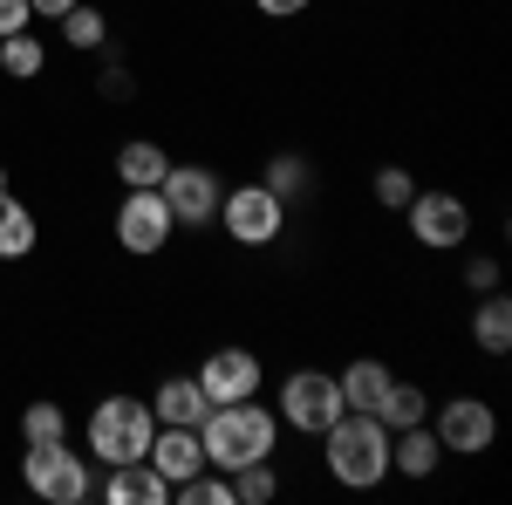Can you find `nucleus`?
<instances>
[{
    "label": "nucleus",
    "instance_id": "nucleus-1",
    "mask_svg": "<svg viewBox=\"0 0 512 505\" xmlns=\"http://www.w3.org/2000/svg\"><path fill=\"white\" fill-rule=\"evenodd\" d=\"M198 451H205V465L212 471H246L260 465V458H274L280 451V417L260 403V396H239V403H212L205 410V424H198Z\"/></svg>",
    "mask_w": 512,
    "mask_h": 505
},
{
    "label": "nucleus",
    "instance_id": "nucleus-2",
    "mask_svg": "<svg viewBox=\"0 0 512 505\" xmlns=\"http://www.w3.org/2000/svg\"><path fill=\"white\" fill-rule=\"evenodd\" d=\"M321 465L349 492H376L390 478V424L369 417V410H342L335 424L321 430Z\"/></svg>",
    "mask_w": 512,
    "mask_h": 505
},
{
    "label": "nucleus",
    "instance_id": "nucleus-3",
    "mask_svg": "<svg viewBox=\"0 0 512 505\" xmlns=\"http://www.w3.org/2000/svg\"><path fill=\"white\" fill-rule=\"evenodd\" d=\"M151 437H158L151 403L117 389V396H103V403L89 410V465H137V458L151 451Z\"/></svg>",
    "mask_w": 512,
    "mask_h": 505
},
{
    "label": "nucleus",
    "instance_id": "nucleus-4",
    "mask_svg": "<svg viewBox=\"0 0 512 505\" xmlns=\"http://www.w3.org/2000/svg\"><path fill=\"white\" fill-rule=\"evenodd\" d=\"M342 410H349V403H342V383H335V369H287V376H280V403H274L280 430L321 437V430L335 424Z\"/></svg>",
    "mask_w": 512,
    "mask_h": 505
},
{
    "label": "nucleus",
    "instance_id": "nucleus-5",
    "mask_svg": "<svg viewBox=\"0 0 512 505\" xmlns=\"http://www.w3.org/2000/svg\"><path fill=\"white\" fill-rule=\"evenodd\" d=\"M21 485L48 505H89L96 499V478H89V458L69 451V437L62 444H28V458H21Z\"/></svg>",
    "mask_w": 512,
    "mask_h": 505
},
{
    "label": "nucleus",
    "instance_id": "nucleus-6",
    "mask_svg": "<svg viewBox=\"0 0 512 505\" xmlns=\"http://www.w3.org/2000/svg\"><path fill=\"white\" fill-rule=\"evenodd\" d=\"M212 226L233 239V246L260 253V246H274V239L287 233V205H280L267 185H226V198H219V219H212Z\"/></svg>",
    "mask_w": 512,
    "mask_h": 505
},
{
    "label": "nucleus",
    "instance_id": "nucleus-7",
    "mask_svg": "<svg viewBox=\"0 0 512 505\" xmlns=\"http://www.w3.org/2000/svg\"><path fill=\"white\" fill-rule=\"evenodd\" d=\"M403 226L424 253H458V246H472V205L458 192H444V185H431V192H410Z\"/></svg>",
    "mask_w": 512,
    "mask_h": 505
},
{
    "label": "nucleus",
    "instance_id": "nucleus-8",
    "mask_svg": "<svg viewBox=\"0 0 512 505\" xmlns=\"http://www.w3.org/2000/svg\"><path fill=\"white\" fill-rule=\"evenodd\" d=\"M437 417V444H444V458H485L492 451V437H499V410L485 403V396H472V389H458V396H444V403H431Z\"/></svg>",
    "mask_w": 512,
    "mask_h": 505
},
{
    "label": "nucleus",
    "instance_id": "nucleus-9",
    "mask_svg": "<svg viewBox=\"0 0 512 505\" xmlns=\"http://www.w3.org/2000/svg\"><path fill=\"white\" fill-rule=\"evenodd\" d=\"M110 233H117L123 253L158 260L164 246H171V233H178V219H171L164 192H123V198H117V219H110Z\"/></svg>",
    "mask_w": 512,
    "mask_h": 505
},
{
    "label": "nucleus",
    "instance_id": "nucleus-10",
    "mask_svg": "<svg viewBox=\"0 0 512 505\" xmlns=\"http://www.w3.org/2000/svg\"><path fill=\"white\" fill-rule=\"evenodd\" d=\"M158 192H164V205H171V219H178V226H198V233H205V226L219 219L226 178H219L212 164H171Z\"/></svg>",
    "mask_w": 512,
    "mask_h": 505
},
{
    "label": "nucleus",
    "instance_id": "nucleus-11",
    "mask_svg": "<svg viewBox=\"0 0 512 505\" xmlns=\"http://www.w3.org/2000/svg\"><path fill=\"white\" fill-rule=\"evenodd\" d=\"M260 383H267L260 349L226 342V349H212L205 362H198V389H205V403H239V396H260Z\"/></svg>",
    "mask_w": 512,
    "mask_h": 505
},
{
    "label": "nucleus",
    "instance_id": "nucleus-12",
    "mask_svg": "<svg viewBox=\"0 0 512 505\" xmlns=\"http://www.w3.org/2000/svg\"><path fill=\"white\" fill-rule=\"evenodd\" d=\"M110 478L96 485V499L103 505H171V478L151 471V458H137V465H103Z\"/></svg>",
    "mask_w": 512,
    "mask_h": 505
},
{
    "label": "nucleus",
    "instance_id": "nucleus-13",
    "mask_svg": "<svg viewBox=\"0 0 512 505\" xmlns=\"http://www.w3.org/2000/svg\"><path fill=\"white\" fill-rule=\"evenodd\" d=\"M151 471H164L171 485H185L192 471H205V451H198V430H185V424H158V437H151Z\"/></svg>",
    "mask_w": 512,
    "mask_h": 505
},
{
    "label": "nucleus",
    "instance_id": "nucleus-14",
    "mask_svg": "<svg viewBox=\"0 0 512 505\" xmlns=\"http://www.w3.org/2000/svg\"><path fill=\"white\" fill-rule=\"evenodd\" d=\"M437 465H444V444H437L431 424L390 430V478H431Z\"/></svg>",
    "mask_w": 512,
    "mask_h": 505
},
{
    "label": "nucleus",
    "instance_id": "nucleus-15",
    "mask_svg": "<svg viewBox=\"0 0 512 505\" xmlns=\"http://www.w3.org/2000/svg\"><path fill=\"white\" fill-rule=\"evenodd\" d=\"M205 389H198V376H164L158 389H151V417L158 424H185V430H198L205 424Z\"/></svg>",
    "mask_w": 512,
    "mask_h": 505
},
{
    "label": "nucleus",
    "instance_id": "nucleus-16",
    "mask_svg": "<svg viewBox=\"0 0 512 505\" xmlns=\"http://www.w3.org/2000/svg\"><path fill=\"white\" fill-rule=\"evenodd\" d=\"M335 383H342V403H349V410H369V417H376L396 376H390V362H376V355H355L349 369H335Z\"/></svg>",
    "mask_w": 512,
    "mask_h": 505
},
{
    "label": "nucleus",
    "instance_id": "nucleus-17",
    "mask_svg": "<svg viewBox=\"0 0 512 505\" xmlns=\"http://www.w3.org/2000/svg\"><path fill=\"white\" fill-rule=\"evenodd\" d=\"M164 171H171V157H164V144H151V137H130L117 151V185H130V192H158Z\"/></svg>",
    "mask_w": 512,
    "mask_h": 505
},
{
    "label": "nucleus",
    "instance_id": "nucleus-18",
    "mask_svg": "<svg viewBox=\"0 0 512 505\" xmlns=\"http://www.w3.org/2000/svg\"><path fill=\"white\" fill-rule=\"evenodd\" d=\"M260 185H267L280 205H301V198L315 192V164H308L301 151H274V157H267V171H260Z\"/></svg>",
    "mask_w": 512,
    "mask_h": 505
},
{
    "label": "nucleus",
    "instance_id": "nucleus-19",
    "mask_svg": "<svg viewBox=\"0 0 512 505\" xmlns=\"http://www.w3.org/2000/svg\"><path fill=\"white\" fill-rule=\"evenodd\" d=\"M472 342H478V355H506L512 349V301L499 294V287L472 308Z\"/></svg>",
    "mask_w": 512,
    "mask_h": 505
},
{
    "label": "nucleus",
    "instance_id": "nucleus-20",
    "mask_svg": "<svg viewBox=\"0 0 512 505\" xmlns=\"http://www.w3.org/2000/svg\"><path fill=\"white\" fill-rule=\"evenodd\" d=\"M35 239H41L35 205H21L14 192H0V260H28V253H35Z\"/></svg>",
    "mask_w": 512,
    "mask_h": 505
},
{
    "label": "nucleus",
    "instance_id": "nucleus-21",
    "mask_svg": "<svg viewBox=\"0 0 512 505\" xmlns=\"http://www.w3.org/2000/svg\"><path fill=\"white\" fill-rule=\"evenodd\" d=\"M0 76H14V82L48 76V48H41L35 28H21V35H7V41H0Z\"/></svg>",
    "mask_w": 512,
    "mask_h": 505
},
{
    "label": "nucleus",
    "instance_id": "nucleus-22",
    "mask_svg": "<svg viewBox=\"0 0 512 505\" xmlns=\"http://www.w3.org/2000/svg\"><path fill=\"white\" fill-rule=\"evenodd\" d=\"M390 430H410V424H431V389L424 383H390L383 410H376Z\"/></svg>",
    "mask_w": 512,
    "mask_h": 505
},
{
    "label": "nucleus",
    "instance_id": "nucleus-23",
    "mask_svg": "<svg viewBox=\"0 0 512 505\" xmlns=\"http://www.w3.org/2000/svg\"><path fill=\"white\" fill-rule=\"evenodd\" d=\"M62 41H69L76 55H89V48H103V41H110V14H103L96 0H76V7L62 14Z\"/></svg>",
    "mask_w": 512,
    "mask_h": 505
},
{
    "label": "nucleus",
    "instance_id": "nucleus-24",
    "mask_svg": "<svg viewBox=\"0 0 512 505\" xmlns=\"http://www.w3.org/2000/svg\"><path fill=\"white\" fill-rule=\"evenodd\" d=\"M62 437H69V410L48 403V396H35V403L21 410V444H62Z\"/></svg>",
    "mask_w": 512,
    "mask_h": 505
},
{
    "label": "nucleus",
    "instance_id": "nucleus-25",
    "mask_svg": "<svg viewBox=\"0 0 512 505\" xmlns=\"http://www.w3.org/2000/svg\"><path fill=\"white\" fill-rule=\"evenodd\" d=\"M280 499V471L274 458H260V465L233 471V505H274Z\"/></svg>",
    "mask_w": 512,
    "mask_h": 505
},
{
    "label": "nucleus",
    "instance_id": "nucleus-26",
    "mask_svg": "<svg viewBox=\"0 0 512 505\" xmlns=\"http://www.w3.org/2000/svg\"><path fill=\"white\" fill-rule=\"evenodd\" d=\"M369 192H376V205H383V212H403V205H410V192H417V178H410V164H383Z\"/></svg>",
    "mask_w": 512,
    "mask_h": 505
},
{
    "label": "nucleus",
    "instance_id": "nucleus-27",
    "mask_svg": "<svg viewBox=\"0 0 512 505\" xmlns=\"http://www.w3.org/2000/svg\"><path fill=\"white\" fill-rule=\"evenodd\" d=\"M465 287L492 294V287H499V260H492V253H472V260H465Z\"/></svg>",
    "mask_w": 512,
    "mask_h": 505
},
{
    "label": "nucleus",
    "instance_id": "nucleus-28",
    "mask_svg": "<svg viewBox=\"0 0 512 505\" xmlns=\"http://www.w3.org/2000/svg\"><path fill=\"white\" fill-rule=\"evenodd\" d=\"M21 28H35V7L28 0H0V41L21 35Z\"/></svg>",
    "mask_w": 512,
    "mask_h": 505
},
{
    "label": "nucleus",
    "instance_id": "nucleus-29",
    "mask_svg": "<svg viewBox=\"0 0 512 505\" xmlns=\"http://www.w3.org/2000/svg\"><path fill=\"white\" fill-rule=\"evenodd\" d=\"M253 7H260L267 21H294V14H308L315 0H253Z\"/></svg>",
    "mask_w": 512,
    "mask_h": 505
},
{
    "label": "nucleus",
    "instance_id": "nucleus-30",
    "mask_svg": "<svg viewBox=\"0 0 512 505\" xmlns=\"http://www.w3.org/2000/svg\"><path fill=\"white\" fill-rule=\"evenodd\" d=\"M130 89H137V82H130V69H110V76H103V96H110V103H123Z\"/></svg>",
    "mask_w": 512,
    "mask_h": 505
},
{
    "label": "nucleus",
    "instance_id": "nucleus-31",
    "mask_svg": "<svg viewBox=\"0 0 512 505\" xmlns=\"http://www.w3.org/2000/svg\"><path fill=\"white\" fill-rule=\"evenodd\" d=\"M28 7H35V21H62V14H69L76 0H28Z\"/></svg>",
    "mask_w": 512,
    "mask_h": 505
},
{
    "label": "nucleus",
    "instance_id": "nucleus-32",
    "mask_svg": "<svg viewBox=\"0 0 512 505\" xmlns=\"http://www.w3.org/2000/svg\"><path fill=\"white\" fill-rule=\"evenodd\" d=\"M0 192H7V164H0Z\"/></svg>",
    "mask_w": 512,
    "mask_h": 505
}]
</instances>
